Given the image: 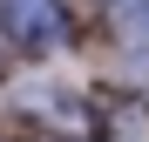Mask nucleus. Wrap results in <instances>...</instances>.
Wrapping results in <instances>:
<instances>
[{
    "label": "nucleus",
    "instance_id": "1",
    "mask_svg": "<svg viewBox=\"0 0 149 142\" xmlns=\"http://www.w3.org/2000/svg\"><path fill=\"white\" fill-rule=\"evenodd\" d=\"M7 27L27 47H54L61 41V7L54 0H7Z\"/></svg>",
    "mask_w": 149,
    "mask_h": 142
},
{
    "label": "nucleus",
    "instance_id": "2",
    "mask_svg": "<svg viewBox=\"0 0 149 142\" xmlns=\"http://www.w3.org/2000/svg\"><path fill=\"white\" fill-rule=\"evenodd\" d=\"M136 81L149 88V47H142V54H136Z\"/></svg>",
    "mask_w": 149,
    "mask_h": 142
},
{
    "label": "nucleus",
    "instance_id": "3",
    "mask_svg": "<svg viewBox=\"0 0 149 142\" xmlns=\"http://www.w3.org/2000/svg\"><path fill=\"white\" fill-rule=\"evenodd\" d=\"M115 7H136V0H115Z\"/></svg>",
    "mask_w": 149,
    "mask_h": 142
}]
</instances>
